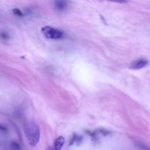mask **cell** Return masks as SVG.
Here are the masks:
<instances>
[{
	"mask_svg": "<svg viewBox=\"0 0 150 150\" xmlns=\"http://www.w3.org/2000/svg\"><path fill=\"white\" fill-rule=\"evenodd\" d=\"M23 129L29 145L32 146H35L40 138V131L38 127L32 122H27L24 125Z\"/></svg>",
	"mask_w": 150,
	"mask_h": 150,
	"instance_id": "obj_1",
	"label": "cell"
},
{
	"mask_svg": "<svg viewBox=\"0 0 150 150\" xmlns=\"http://www.w3.org/2000/svg\"><path fill=\"white\" fill-rule=\"evenodd\" d=\"M41 33L45 38L50 39H59L63 37V33L62 31L49 26L42 27Z\"/></svg>",
	"mask_w": 150,
	"mask_h": 150,
	"instance_id": "obj_2",
	"label": "cell"
},
{
	"mask_svg": "<svg viewBox=\"0 0 150 150\" xmlns=\"http://www.w3.org/2000/svg\"><path fill=\"white\" fill-rule=\"evenodd\" d=\"M148 64V61L145 59H139L132 62L129 66V68L132 70H138L145 67Z\"/></svg>",
	"mask_w": 150,
	"mask_h": 150,
	"instance_id": "obj_3",
	"label": "cell"
},
{
	"mask_svg": "<svg viewBox=\"0 0 150 150\" xmlns=\"http://www.w3.org/2000/svg\"><path fill=\"white\" fill-rule=\"evenodd\" d=\"M64 142V138L63 136H59L54 140L53 145L49 148V150H60Z\"/></svg>",
	"mask_w": 150,
	"mask_h": 150,
	"instance_id": "obj_4",
	"label": "cell"
},
{
	"mask_svg": "<svg viewBox=\"0 0 150 150\" xmlns=\"http://www.w3.org/2000/svg\"><path fill=\"white\" fill-rule=\"evenodd\" d=\"M54 6L57 11H64L67 7V2L66 0H54Z\"/></svg>",
	"mask_w": 150,
	"mask_h": 150,
	"instance_id": "obj_5",
	"label": "cell"
},
{
	"mask_svg": "<svg viewBox=\"0 0 150 150\" xmlns=\"http://www.w3.org/2000/svg\"><path fill=\"white\" fill-rule=\"evenodd\" d=\"M11 149L12 150H21V147H20L19 144H18L16 142H11Z\"/></svg>",
	"mask_w": 150,
	"mask_h": 150,
	"instance_id": "obj_6",
	"label": "cell"
},
{
	"mask_svg": "<svg viewBox=\"0 0 150 150\" xmlns=\"http://www.w3.org/2000/svg\"><path fill=\"white\" fill-rule=\"evenodd\" d=\"M12 12L17 16H19V17H21L23 16V13H22V12L19 9H17V8H14L12 9Z\"/></svg>",
	"mask_w": 150,
	"mask_h": 150,
	"instance_id": "obj_7",
	"label": "cell"
},
{
	"mask_svg": "<svg viewBox=\"0 0 150 150\" xmlns=\"http://www.w3.org/2000/svg\"><path fill=\"white\" fill-rule=\"evenodd\" d=\"M108 1L113 2H116V3H120V4H125L127 3V0H107Z\"/></svg>",
	"mask_w": 150,
	"mask_h": 150,
	"instance_id": "obj_8",
	"label": "cell"
},
{
	"mask_svg": "<svg viewBox=\"0 0 150 150\" xmlns=\"http://www.w3.org/2000/svg\"><path fill=\"white\" fill-rule=\"evenodd\" d=\"M1 36V38L2 39H8V35L6 32H2Z\"/></svg>",
	"mask_w": 150,
	"mask_h": 150,
	"instance_id": "obj_9",
	"label": "cell"
}]
</instances>
